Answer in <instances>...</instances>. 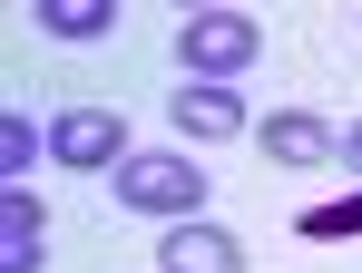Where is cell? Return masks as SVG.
<instances>
[{"label":"cell","instance_id":"6","mask_svg":"<svg viewBox=\"0 0 362 273\" xmlns=\"http://www.w3.org/2000/svg\"><path fill=\"white\" fill-rule=\"evenodd\" d=\"M157 273H245V244L226 234V224H167Z\"/></svg>","mask_w":362,"mask_h":273},{"label":"cell","instance_id":"10","mask_svg":"<svg viewBox=\"0 0 362 273\" xmlns=\"http://www.w3.org/2000/svg\"><path fill=\"white\" fill-rule=\"evenodd\" d=\"M0 273H40V234H0Z\"/></svg>","mask_w":362,"mask_h":273},{"label":"cell","instance_id":"9","mask_svg":"<svg viewBox=\"0 0 362 273\" xmlns=\"http://www.w3.org/2000/svg\"><path fill=\"white\" fill-rule=\"evenodd\" d=\"M0 234H40V195L30 186H0Z\"/></svg>","mask_w":362,"mask_h":273},{"label":"cell","instance_id":"2","mask_svg":"<svg viewBox=\"0 0 362 273\" xmlns=\"http://www.w3.org/2000/svg\"><path fill=\"white\" fill-rule=\"evenodd\" d=\"M255 49H264V40H255V20H245V10H196V20L177 30L186 78H206V88H235V68H245Z\"/></svg>","mask_w":362,"mask_h":273},{"label":"cell","instance_id":"8","mask_svg":"<svg viewBox=\"0 0 362 273\" xmlns=\"http://www.w3.org/2000/svg\"><path fill=\"white\" fill-rule=\"evenodd\" d=\"M40 157H49V127H30V117H0V186H20Z\"/></svg>","mask_w":362,"mask_h":273},{"label":"cell","instance_id":"5","mask_svg":"<svg viewBox=\"0 0 362 273\" xmlns=\"http://www.w3.org/2000/svg\"><path fill=\"white\" fill-rule=\"evenodd\" d=\"M167 117H177V137H196V147L245 137V98H235V88H206V78H186L177 98H167Z\"/></svg>","mask_w":362,"mask_h":273},{"label":"cell","instance_id":"4","mask_svg":"<svg viewBox=\"0 0 362 273\" xmlns=\"http://www.w3.org/2000/svg\"><path fill=\"white\" fill-rule=\"evenodd\" d=\"M255 137H264V157L284 166V176H313V166H323V157H343V137H333L323 117H303V108H284V117H264Z\"/></svg>","mask_w":362,"mask_h":273},{"label":"cell","instance_id":"7","mask_svg":"<svg viewBox=\"0 0 362 273\" xmlns=\"http://www.w3.org/2000/svg\"><path fill=\"white\" fill-rule=\"evenodd\" d=\"M40 30L49 40H108L118 30V0H40Z\"/></svg>","mask_w":362,"mask_h":273},{"label":"cell","instance_id":"3","mask_svg":"<svg viewBox=\"0 0 362 273\" xmlns=\"http://www.w3.org/2000/svg\"><path fill=\"white\" fill-rule=\"evenodd\" d=\"M49 157H59L69 176H78V166H108V176H118L137 147H127V117L118 108H69L59 127H49Z\"/></svg>","mask_w":362,"mask_h":273},{"label":"cell","instance_id":"1","mask_svg":"<svg viewBox=\"0 0 362 273\" xmlns=\"http://www.w3.org/2000/svg\"><path fill=\"white\" fill-rule=\"evenodd\" d=\"M196 195H206V176L167 147H147V157L118 166V205L127 215H157V224H196Z\"/></svg>","mask_w":362,"mask_h":273},{"label":"cell","instance_id":"11","mask_svg":"<svg viewBox=\"0 0 362 273\" xmlns=\"http://www.w3.org/2000/svg\"><path fill=\"white\" fill-rule=\"evenodd\" d=\"M343 166H353V176H362V117H353V127H343Z\"/></svg>","mask_w":362,"mask_h":273}]
</instances>
